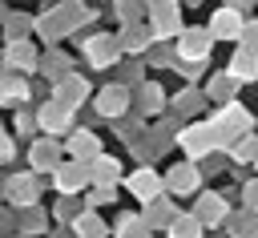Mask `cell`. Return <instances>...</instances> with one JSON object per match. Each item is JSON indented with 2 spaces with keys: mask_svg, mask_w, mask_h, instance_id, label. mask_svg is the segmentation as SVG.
Masks as SVG:
<instances>
[{
  "mask_svg": "<svg viewBox=\"0 0 258 238\" xmlns=\"http://www.w3.org/2000/svg\"><path fill=\"white\" fill-rule=\"evenodd\" d=\"M238 28H242V20H238V12H230V8H222L218 16H214V36H238Z\"/></svg>",
  "mask_w": 258,
  "mask_h": 238,
  "instance_id": "1",
  "label": "cell"
},
{
  "mask_svg": "<svg viewBox=\"0 0 258 238\" xmlns=\"http://www.w3.org/2000/svg\"><path fill=\"white\" fill-rule=\"evenodd\" d=\"M206 48H210V36H206V32L194 28V32L181 36V56H185V61H189V56H206Z\"/></svg>",
  "mask_w": 258,
  "mask_h": 238,
  "instance_id": "2",
  "label": "cell"
},
{
  "mask_svg": "<svg viewBox=\"0 0 258 238\" xmlns=\"http://www.w3.org/2000/svg\"><path fill=\"white\" fill-rule=\"evenodd\" d=\"M97 109H101V113H121V109H125V93H121V89H105L101 101H97Z\"/></svg>",
  "mask_w": 258,
  "mask_h": 238,
  "instance_id": "3",
  "label": "cell"
},
{
  "mask_svg": "<svg viewBox=\"0 0 258 238\" xmlns=\"http://www.w3.org/2000/svg\"><path fill=\"white\" fill-rule=\"evenodd\" d=\"M206 133H210V129H185V137H181L185 149H189V153H202V149L214 141V137H206Z\"/></svg>",
  "mask_w": 258,
  "mask_h": 238,
  "instance_id": "4",
  "label": "cell"
},
{
  "mask_svg": "<svg viewBox=\"0 0 258 238\" xmlns=\"http://www.w3.org/2000/svg\"><path fill=\"white\" fill-rule=\"evenodd\" d=\"M202 230H198V218H177L173 222V238H198Z\"/></svg>",
  "mask_w": 258,
  "mask_h": 238,
  "instance_id": "5",
  "label": "cell"
},
{
  "mask_svg": "<svg viewBox=\"0 0 258 238\" xmlns=\"http://www.w3.org/2000/svg\"><path fill=\"white\" fill-rule=\"evenodd\" d=\"M77 230H81V238H101V234H105V226H101L97 218H81Z\"/></svg>",
  "mask_w": 258,
  "mask_h": 238,
  "instance_id": "6",
  "label": "cell"
},
{
  "mask_svg": "<svg viewBox=\"0 0 258 238\" xmlns=\"http://www.w3.org/2000/svg\"><path fill=\"white\" fill-rule=\"evenodd\" d=\"M153 186H157V182H153V173H137V177H133V190H137V194H145V198L153 194Z\"/></svg>",
  "mask_w": 258,
  "mask_h": 238,
  "instance_id": "7",
  "label": "cell"
},
{
  "mask_svg": "<svg viewBox=\"0 0 258 238\" xmlns=\"http://www.w3.org/2000/svg\"><path fill=\"white\" fill-rule=\"evenodd\" d=\"M60 186H64V190H77V186H81V173H77V169L60 173Z\"/></svg>",
  "mask_w": 258,
  "mask_h": 238,
  "instance_id": "8",
  "label": "cell"
},
{
  "mask_svg": "<svg viewBox=\"0 0 258 238\" xmlns=\"http://www.w3.org/2000/svg\"><path fill=\"white\" fill-rule=\"evenodd\" d=\"M246 44H250V52L258 56V24H250V28H246Z\"/></svg>",
  "mask_w": 258,
  "mask_h": 238,
  "instance_id": "9",
  "label": "cell"
},
{
  "mask_svg": "<svg viewBox=\"0 0 258 238\" xmlns=\"http://www.w3.org/2000/svg\"><path fill=\"white\" fill-rule=\"evenodd\" d=\"M246 206H250V210H258V182H254V186H246Z\"/></svg>",
  "mask_w": 258,
  "mask_h": 238,
  "instance_id": "10",
  "label": "cell"
},
{
  "mask_svg": "<svg viewBox=\"0 0 258 238\" xmlns=\"http://www.w3.org/2000/svg\"><path fill=\"white\" fill-rule=\"evenodd\" d=\"M8 153H12V145H8V137H0V161H4Z\"/></svg>",
  "mask_w": 258,
  "mask_h": 238,
  "instance_id": "11",
  "label": "cell"
}]
</instances>
